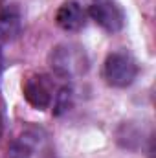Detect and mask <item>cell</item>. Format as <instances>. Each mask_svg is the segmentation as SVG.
Masks as SVG:
<instances>
[{"instance_id": "obj_2", "label": "cell", "mask_w": 156, "mask_h": 158, "mask_svg": "<svg viewBox=\"0 0 156 158\" xmlns=\"http://www.w3.org/2000/svg\"><path fill=\"white\" fill-rule=\"evenodd\" d=\"M9 158H55L48 132L40 127L24 129L11 143Z\"/></svg>"}, {"instance_id": "obj_9", "label": "cell", "mask_w": 156, "mask_h": 158, "mask_svg": "<svg viewBox=\"0 0 156 158\" xmlns=\"http://www.w3.org/2000/svg\"><path fill=\"white\" fill-rule=\"evenodd\" d=\"M2 131H4V125H2V118H0V138H2Z\"/></svg>"}, {"instance_id": "obj_5", "label": "cell", "mask_w": 156, "mask_h": 158, "mask_svg": "<svg viewBox=\"0 0 156 158\" xmlns=\"http://www.w3.org/2000/svg\"><path fill=\"white\" fill-rule=\"evenodd\" d=\"M90 19L109 33H116L125 26V13L114 0H96L88 9Z\"/></svg>"}, {"instance_id": "obj_6", "label": "cell", "mask_w": 156, "mask_h": 158, "mask_svg": "<svg viewBox=\"0 0 156 158\" xmlns=\"http://www.w3.org/2000/svg\"><path fill=\"white\" fill-rule=\"evenodd\" d=\"M88 13L83 9V6L76 0H68L61 4V7L55 13V22L64 31H79L86 24Z\"/></svg>"}, {"instance_id": "obj_3", "label": "cell", "mask_w": 156, "mask_h": 158, "mask_svg": "<svg viewBox=\"0 0 156 158\" xmlns=\"http://www.w3.org/2000/svg\"><path fill=\"white\" fill-rule=\"evenodd\" d=\"M103 77L110 86L125 88L138 77V63L129 52H112L105 59Z\"/></svg>"}, {"instance_id": "obj_1", "label": "cell", "mask_w": 156, "mask_h": 158, "mask_svg": "<svg viewBox=\"0 0 156 158\" xmlns=\"http://www.w3.org/2000/svg\"><path fill=\"white\" fill-rule=\"evenodd\" d=\"M48 63L51 72L63 79H76L88 70V55L84 48L76 42H61L53 46Z\"/></svg>"}, {"instance_id": "obj_4", "label": "cell", "mask_w": 156, "mask_h": 158, "mask_svg": "<svg viewBox=\"0 0 156 158\" xmlns=\"http://www.w3.org/2000/svg\"><path fill=\"white\" fill-rule=\"evenodd\" d=\"M22 94L33 109L44 110V109H50L53 103L55 86L51 79L44 74H30L22 83Z\"/></svg>"}, {"instance_id": "obj_11", "label": "cell", "mask_w": 156, "mask_h": 158, "mask_svg": "<svg viewBox=\"0 0 156 158\" xmlns=\"http://www.w3.org/2000/svg\"><path fill=\"white\" fill-rule=\"evenodd\" d=\"M0 7H2V0H0Z\"/></svg>"}, {"instance_id": "obj_8", "label": "cell", "mask_w": 156, "mask_h": 158, "mask_svg": "<svg viewBox=\"0 0 156 158\" xmlns=\"http://www.w3.org/2000/svg\"><path fill=\"white\" fill-rule=\"evenodd\" d=\"M70 101H72V90H70L68 86H63V88L55 94L53 103H51V105H53V109H55V114H61V112L68 110Z\"/></svg>"}, {"instance_id": "obj_10", "label": "cell", "mask_w": 156, "mask_h": 158, "mask_svg": "<svg viewBox=\"0 0 156 158\" xmlns=\"http://www.w3.org/2000/svg\"><path fill=\"white\" fill-rule=\"evenodd\" d=\"M2 63L4 61H2V52H0V72H2Z\"/></svg>"}, {"instance_id": "obj_7", "label": "cell", "mask_w": 156, "mask_h": 158, "mask_svg": "<svg viewBox=\"0 0 156 158\" xmlns=\"http://www.w3.org/2000/svg\"><path fill=\"white\" fill-rule=\"evenodd\" d=\"M20 15L17 9H2L0 11V42H11L20 33Z\"/></svg>"}]
</instances>
